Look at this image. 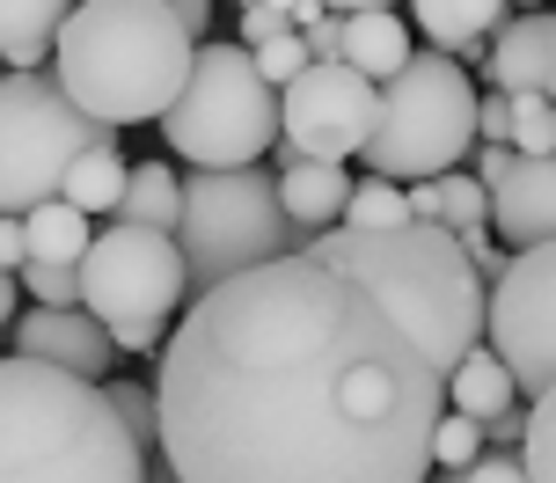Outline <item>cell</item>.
Returning a JSON list of instances; mask_svg holds the SVG:
<instances>
[{"mask_svg": "<svg viewBox=\"0 0 556 483\" xmlns=\"http://www.w3.org/2000/svg\"><path fill=\"white\" fill-rule=\"evenodd\" d=\"M162 461L176 483H425L440 367L359 279L307 250L176 308L162 338Z\"/></svg>", "mask_w": 556, "mask_h": 483, "instance_id": "obj_1", "label": "cell"}, {"mask_svg": "<svg viewBox=\"0 0 556 483\" xmlns=\"http://www.w3.org/2000/svg\"><path fill=\"white\" fill-rule=\"evenodd\" d=\"M301 250L337 264L344 279H359L425 344V359L440 367V381L469 344H483V279H476L469 250L446 228H425V220H395V228H315Z\"/></svg>", "mask_w": 556, "mask_h": 483, "instance_id": "obj_2", "label": "cell"}, {"mask_svg": "<svg viewBox=\"0 0 556 483\" xmlns=\"http://www.w3.org/2000/svg\"><path fill=\"white\" fill-rule=\"evenodd\" d=\"M191 37L168 0H74L52 37V81L96 125H154L176 103Z\"/></svg>", "mask_w": 556, "mask_h": 483, "instance_id": "obj_3", "label": "cell"}, {"mask_svg": "<svg viewBox=\"0 0 556 483\" xmlns=\"http://www.w3.org/2000/svg\"><path fill=\"white\" fill-rule=\"evenodd\" d=\"M0 483H139V447L96 381L0 359Z\"/></svg>", "mask_w": 556, "mask_h": 483, "instance_id": "obj_4", "label": "cell"}, {"mask_svg": "<svg viewBox=\"0 0 556 483\" xmlns=\"http://www.w3.org/2000/svg\"><path fill=\"white\" fill-rule=\"evenodd\" d=\"M476 147V81L462 59L410 52L389 81L374 88V125L359 140L366 176L417 183V176L462 169Z\"/></svg>", "mask_w": 556, "mask_h": 483, "instance_id": "obj_5", "label": "cell"}, {"mask_svg": "<svg viewBox=\"0 0 556 483\" xmlns=\"http://www.w3.org/2000/svg\"><path fill=\"white\" fill-rule=\"evenodd\" d=\"M154 125H162L168 154L191 169H250L278 140V88L250 66V45L205 37V45H191L184 88Z\"/></svg>", "mask_w": 556, "mask_h": 483, "instance_id": "obj_6", "label": "cell"}, {"mask_svg": "<svg viewBox=\"0 0 556 483\" xmlns=\"http://www.w3.org/2000/svg\"><path fill=\"white\" fill-rule=\"evenodd\" d=\"M307 234L286 220V205L271 191V169H198L176 183V256H184V279L191 293L235 279L250 264L301 250Z\"/></svg>", "mask_w": 556, "mask_h": 483, "instance_id": "obj_7", "label": "cell"}, {"mask_svg": "<svg viewBox=\"0 0 556 483\" xmlns=\"http://www.w3.org/2000/svg\"><path fill=\"white\" fill-rule=\"evenodd\" d=\"M111 132L117 125H96L45 66L0 74V213H29V205L59 199L66 162Z\"/></svg>", "mask_w": 556, "mask_h": 483, "instance_id": "obj_8", "label": "cell"}, {"mask_svg": "<svg viewBox=\"0 0 556 483\" xmlns=\"http://www.w3.org/2000/svg\"><path fill=\"white\" fill-rule=\"evenodd\" d=\"M81 308L117 330V322H168V315L191 301V279H184V256H176V234H154V228H103L88 234L81 264Z\"/></svg>", "mask_w": 556, "mask_h": 483, "instance_id": "obj_9", "label": "cell"}, {"mask_svg": "<svg viewBox=\"0 0 556 483\" xmlns=\"http://www.w3.org/2000/svg\"><path fill=\"white\" fill-rule=\"evenodd\" d=\"M483 352H498L513 389L528 403L549 396L556 373V256L549 242L505 256L498 279H483Z\"/></svg>", "mask_w": 556, "mask_h": 483, "instance_id": "obj_10", "label": "cell"}, {"mask_svg": "<svg viewBox=\"0 0 556 483\" xmlns=\"http://www.w3.org/2000/svg\"><path fill=\"white\" fill-rule=\"evenodd\" d=\"M366 125H374V81L352 74L344 59H307L301 74L278 88V132L301 147L307 162L359 154Z\"/></svg>", "mask_w": 556, "mask_h": 483, "instance_id": "obj_11", "label": "cell"}, {"mask_svg": "<svg viewBox=\"0 0 556 483\" xmlns=\"http://www.w3.org/2000/svg\"><path fill=\"white\" fill-rule=\"evenodd\" d=\"M476 183H483V228L505 250H528V242H549L556 234V169L542 154H513V147L476 140L469 147Z\"/></svg>", "mask_w": 556, "mask_h": 483, "instance_id": "obj_12", "label": "cell"}, {"mask_svg": "<svg viewBox=\"0 0 556 483\" xmlns=\"http://www.w3.org/2000/svg\"><path fill=\"white\" fill-rule=\"evenodd\" d=\"M8 338L23 359H45L59 373H81V381H111V330L88 308H23L8 322Z\"/></svg>", "mask_w": 556, "mask_h": 483, "instance_id": "obj_13", "label": "cell"}, {"mask_svg": "<svg viewBox=\"0 0 556 483\" xmlns=\"http://www.w3.org/2000/svg\"><path fill=\"white\" fill-rule=\"evenodd\" d=\"M483 74L505 96H549L556 88V23L549 8H528V15H505L483 45Z\"/></svg>", "mask_w": 556, "mask_h": 483, "instance_id": "obj_14", "label": "cell"}, {"mask_svg": "<svg viewBox=\"0 0 556 483\" xmlns=\"http://www.w3.org/2000/svg\"><path fill=\"white\" fill-rule=\"evenodd\" d=\"M337 59L381 88L410 59V29H403L395 8H352V15H337Z\"/></svg>", "mask_w": 556, "mask_h": 483, "instance_id": "obj_15", "label": "cell"}, {"mask_svg": "<svg viewBox=\"0 0 556 483\" xmlns=\"http://www.w3.org/2000/svg\"><path fill=\"white\" fill-rule=\"evenodd\" d=\"M271 191H278V205H286V220L301 234H315V228H330L337 213H344V191H352V176H344V162H286V169L271 176Z\"/></svg>", "mask_w": 556, "mask_h": 483, "instance_id": "obj_16", "label": "cell"}, {"mask_svg": "<svg viewBox=\"0 0 556 483\" xmlns=\"http://www.w3.org/2000/svg\"><path fill=\"white\" fill-rule=\"evenodd\" d=\"M410 8H417V29H425L446 59H483L491 29L513 15V0H410Z\"/></svg>", "mask_w": 556, "mask_h": 483, "instance_id": "obj_17", "label": "cell"}, {"mask_svg": "<svg viewBox=\"0 0 556 483\" xmlns=\"http://www.w3.org/2000/svg\"><path fill=\"white\" fill-rule=\"evenodd\" d=\"M446 410H462V418H498V410H520V389H513V373L498 367V352H483V344H469L454 367H446Z\"/></svg>", "mask_w": 556, "mask_h": 483, "instance_id": "obj_18", "label": "cell"}, {"mask_svg": "<svg viewBox=\"0 0 556 483\" xmlns=\"http://www.w3.org/2000/svg\"><path fill=\"white\" fill-rule=\"evenodd\" d=\"M403 205H410V220L446 228V234H476V228H483V183H476V176H462V169L417 176L410 191H403Z\"/></svg>", "mask_w": 556, "mask_h": 483, "instance_id": "obj_19", "label": "cell"}, {"mask_svg": "<svg viewBox=\"0 0 556 483\" xmlns=\"http://www.w3.org/2000/svg\"><path fill=\"white\" fill-rule=\"evenodd\" d=\"M66 8L74 0H0V59L15 74H37L52 59V37L66 23Z\"/></svg>", "mask_w": 556, "mask_h": 483, "instance_id": "obj_20", "label": "cell"}, {"mask_svg": "<svg viewBox=\"0 0 556 483\" xmlns=\"http://www.w3.org/2000/svg\"><path fill=\"white\" fill-rule=\"evenodd\" d=\"M176 183H184V176L168 169V162H125V191H117L111 220L117 228L176 234Z\"/></svg>", "mask_w": 556, "mask_h": 483, "instance_id": "obj_21", "label": "cell"}, {"mask_svg": "<svg viewBox=\"0 0 556 483\" xmlns=\"http://www.w3.org/2000/svg\"><path fill=\"white\" fill-rule=\"evenodd\" d=\"M117 191H125V154H117V132L111 140H96V147H81L74 162H66V176H59V199L74 205V213H111L117 205Z\"/></svg>", "mask_w": 556, "mask_h": 483, "instance_id": "obj_22", "label": "cell"}, {"mask_svg": "<svg viewBox=\"0 0 556 483\" xmlns=\"http://www.w3.org/2000/svg\"><path fill=\"white\" fill-rule=\"evenodd\" d=\"M88 234H96V220L88 213H74L66 199H45L23 213V256L29 264H81Z\"/></svg>", "mask_w": 556, "mask_h": 483, "instance_id": "obj_23", "label": "cell"}, {"mask_svg": "<svg viewBox=\"0 0 556 483\" xmlns=\"http://www.w3.org/2000/svg\"><path fill=\"white\" fill-rule=\"evenodd\" d=\"M395 220H410V205H403V183H389V176H352V191H344V213H337L330 228H395Z\"/></svg>", "mask_w": 556, "mask_h": 483, "instance_id": "obj_24", "label": "cell"}, {"mask_svg": "<svg viewBox=\"0 0 556 483\" xmlns=\"http://www.w3.org/2000/svg\"><path fill=\"white\" fill-rule=\"evenodd\" d=\"M96 389H103V403L117 410V425L132 432L139 461L162 455V418H154V389H147V381H96Z\"/></svg>", "mask_w": 556, "mask_h": 483, "instance_id": "obj_25", "label": "cell"}, {"mask_svg": "<svg viewBox=\"0 0 556 483\" xmlns=\"http://www.w3.org/2000/svg\"><path fill=\"white\" fill-rule=\"evenodd\" d=\"M513 461H520V476H528V483H556V418H549V396H542V403H528Z\"/></svg>", "mask_w": 556, "mask_h": 483, "instance_id": "obj_26", "label": "cell"}, {"mask_svg": "<svg viewBox=\"0 0 556 483\" xmlns=\"http://www.w3.org/2000/svg\"><path fill=\"white\" fill-rule=\"evenodd\" d=\"M15 285H23L29 308H81V279H74V264H15Z\"/></svg>", "mask_w": 556, "mask_h": 483, "instance_id": "obj_27", "label": "cell"}, {"mask_svg": "<svg viewBox=\"0 0 556 483\" xmlns=\"http://www.w3.org/2000/svg\"><path fill=\"white\" fill-rule=\"evenodd\" d=\"M505 96V88H498ZM513 103V154H542L549 162V147H556V111H549V96H505Z\"/></svg>", "mask_w": 556, "mask_h": 483, "instance_id": "obj_28", "label": "cell"}, {"mask_svg": "<svg viewBox=\"0 0 556 483\" xmlns=\"http://www.w3.org/2000/svg\"><path fill=\"white\" fill-rule=\"evenodd\" d=\"M476 455H483V432H476V418H462V410H440V425H432V476H454V469H469Z\"/></svg>", "mask_w": 556, "mask_h": 483, "instance_id": "obj_29", "label": "cell"}, {"mask_svg": "<svg viewBox=\"0 0 556 483\" xmlns=\"http://www.w3.org/2000/svg\"><path fill=\"white\" fill-rule=\"evenodd\" d=\"M250 66H256V74H264L271 88H286V81H293V74L307 66V45H301V29L286 23V29H271L264 45H250Z\"/></svg>", "mask_w": 556, "mask_h": 483, "instance_id": "obj_30", "label": "cell"}, {"mask_svg": "<svg viewBox=\"0 0 556 483\" xmlns=\"http://www.w3.org/2000/svg\"><path fill=\"white\" fill-rule=\"evenodd\" d=\"M476 140H491V147L513 140V103H505L498 88H491V96H476Z\"/></svg>", "mask_w": 556, "mask_h": 483, "instance_id": "obj_31", "label": "cell"}, {"mask_svg": "<svg viewBox=\"0 0 556 483\" xmlns=\"http://www.w3.org/2000/svg\"><path fill=\"white\" fill-rule=\"evenodd\" d=\"M446 483H528V476H520V461H513V455H491V447H483L469 469H454Z\"/></svg>", "mask_w": 556, "mask_h": 483, "instance_id": "obj_32", "label": "cell"}, {"mask_svg": "<svg viewBox=\"0 0 556 483\" xmlns=\"http://www.w3.org/2000/svg\"><path fill=\"white\" fill-rule=\"evenodd\" d=\"M168 338V322H117L111 330V352H132V359H154Z\"/></svg>", "mask_w": 556, "mask_h": 483, "instance_id": "obj_33", "label": "cell"}, {"mask_svg": "<svg viewBox=\"0 0 556 483\" xmlns=\"http://www.w3.org/2000/svg\"><path fill=\"white\" fill-rule=\"evenodd\" d=\"M520 418H528V410H498V418H483V447H491V455H513V447H520Z\"/></svg>", "mask_w": 556, "mask_h": 483, "instance_id": "obj_34", "label": "cell"}, {"mask_svg": "<svg viewBox=\"0 0 556 483\" xmlns=\"http://www.w3.org/2000/svg\"><path fill=\"white\" fill-rule=\"evenodd\" d=\"M271 29H286V15H278V8H264V0H250V8H242V37H235V45H264Z\"/></svg>", "mask_w": 556, "mask_h": 483, "instance_id": "obj_35", "label": "cell"}, {"mask_svg": "<svg viewBox=\"0 0 556 483\" xmlns=\"http://www.w3.org/2000/svg\"><path fill=\"white\" fill-rule=\"evenodd\" d=\"M301 45H307V59H337V15H315L301 29Z\"/></svg>", "mask_w": 556, "mask_h": 483, "instance_id": "obj_36", "label": "cell"}, {"mask_svg": "<svg viewBox=\"0 0 556 483\" xmlns=\"http://www.w3.org/2000/svg\"><path fill=\"white\" fill-rule=\"evenodd\" d=\"M23 264V213H0V271Z\"/></svg>", "mask_w": 556, "mask_h": 483, "instance_id": "obj_37", "label": "cell"}, {"mask_svg": "<svg viewBox=\"0 0 556 483\" xmlns=\"http://www.w3.org/2000/svg\"><path fill=\"white\" fill-rule=\"evenodd\" d=\"M23 315V285H15V271H0V330Z\"/></svg>", "mask_w": 556, "mask_h": 483, "instance_id": "obj_38", "label": "cell"}, {"mask_svg": "<svg viewBox=\"0 0 556 483\" xmlns=\"http://www.w3.org/2000/svg\"><path fill=\"white\" fill-rule=\"evenodd\" d=\"M323 15H352V8H389V0H315Z\"/></svg>", "mask_w": 556, "mask_h": 483, "instance_id": "obj_39", "label": "cell"}, {"mask_svg": "<svg viewBox=\"0 0 556 483\" xmlns=\"http://www.w3.org/2000/svg\"><path fill=\"white\" fill-rule=\"evenodd\" d=\"M520 8H542V0H520Z\"/></svg>", "mask_w": 556, "mask_h": 483, "instance_id": "obj_40", "label": "cell"}]
</instances>
